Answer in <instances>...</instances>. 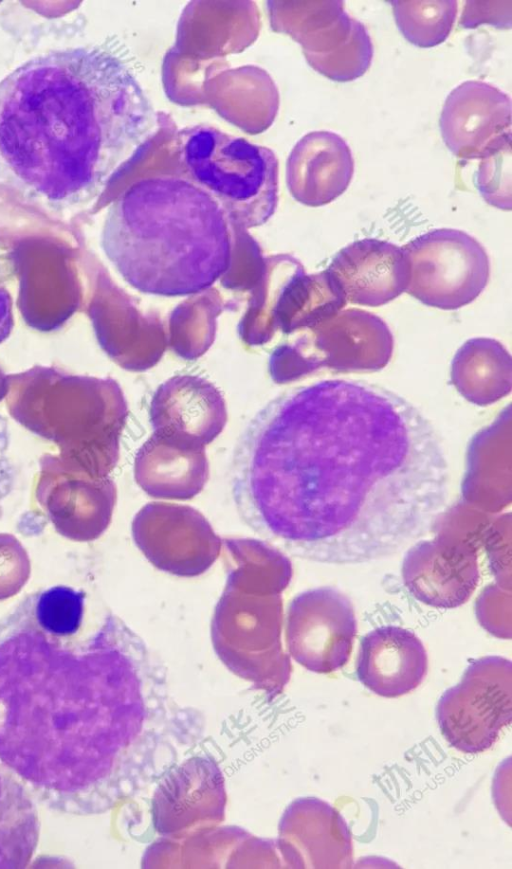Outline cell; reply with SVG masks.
I'll use <instances>...</instances> for the list:
<instances>
[{
	"mask_svg": "<svg viewBox=\"0 0 512 869\" xmlns=\"http://www.w3.org/2000/svg\"><path fill=\"white\" fill-rule=\"evenodd\" d=\"M448 462L436 428L377 384L328 379L270 400L238 438L230 483L242 521L300 551L395 543L436 524Z\"/></svg>",
	"mask_w": 512,
	"mask_h": 869,
	"instance_id": "1",
	"label": "cell"
},
{
	"mask_svg": "<svg viewBox=\"0 0 512 869\" xmlns=\"http://www.w3.org/2000/svg\"><path fill=\"white\" fill-rule=\"evenodd\" d=\"M157 128L149 97L116 54L51 50L0 81V184L51 211L78 207L141 156Z\"/></svg>",
	"mask_w": 512,
	"mask_h": 869,
	"instance_id": "2",
	"label": "cell"
},
{
	"mask_svg": "<svg viewBox=\"0 0 512 869\" xmlns=\"http://www.w3.org/2000/svg\"><path fill=\"white\" fill-rule=\"evenodd\" d=\"M232 222L181 175L141 178L109 206L101 247L139 292L177 297L211 287L230 267Z\"/></svg>",
	"mask_w": 512,
	"mask_h": 869,
	"instance_id": "3",
	"label": "cell"
},
{
	"mask_svg": "<svg viewBox=\"0 0 512 869\" xmlns=\"http://www.w3.org/2000/svg\"><path fill=\"white\" fill-rule=\"evenodd\" d=\"M5 397L14 420L55 443L64 460L93 477L116 467L128 405L115 382L35 368L13 376Z\"/></svg>",
	"mask_w": 512,
	"mask_h": 869,
	"instance_id": "4",
	"label": "cell"
},
{
	"mask_svg": "<svg viewBox=\"0 0 512 869\" xmlns=\"http://www.w3.org/2000/svg\"><path fill=\"white\" fill-rule=\"evenodd\" d=\"M180 175L209 194L233 225L244 229L266 223L279 200V163L275 153L207 124L177 132Z\"/></svg>",
	"mask_w": 512,
	"mask_h": 869,
	"instance_id": "5",
	"label": "cell"
},
{
	"mask_svg": "<svg viewBox=\"0 0 512 869\" xmlns=\"http://www.w3.org/2000/svg\"><path fill=\"white\" fill-rule=\"evenodd\" d=\"M402 248L409 263L405 292L427 306L455 310L473 302L487 286V252L462 230L434 229Z\"/></svg>",
	"mask_w": 512,
	"mask_h": 869,
	"instance_id": "6",
	"label": "cell"
},
{
	"mask_svg": "<svg viewBox=\"0 0 512 869\" xmlns=\"http://www.w3.org/2000/svg\"><path fill=\"white\" fill-rule=\"evenodd\" d=\"M436 718L455 749L476 754L490 748L512 719L511 661L500 656L473 661L440 697Z\"/></svg>",
	"mask_w": 512,
	"mask_h": 869,
	"instance_id": "7",
	"label": "cell"
},
{
	"mask_svg": "<svg viewBox=\"0 0 512 869\" xmlns=\"http://www.w3.org/2000/svg\"><path fill=\"white\" fill-rule=\"evenodd\" d=\"M293 3L289 27L313 69L341 83L366 73L373 44L366 27L349 16L342 0Z\"/></svg>",
	"mask_w": 512,
	"mask_h": 869,
	"instance_id": "8",
	"label": "cell"
},
{
	"mask_svg": "<svg viewBox=\"0 0 512 869\" xmlns=\"http://www.w3.org/2000/svg\"><path fill=\"white\" fill-rule=\"evenodd\" d=\"M357 633L350 600L323 587L304 591L290 602L286 642L292 657L315 673H331L348 662Z\"/></svg>",
	"mask_w": 512,
	"mask_h": 869,
	"instance_id": "9",
	"label": "cell"
},
{
	"mask_svg": "<svg viewBox=\"0 0 512 869\" xmlns=\"http://www.w3.org/2000/svg\"><path fill=\"white\" fill-rule=\"evenodd\" d=\"M39 467L38 497L56 527L76 539L100 536L110 523L116 501L113 480L93 477L58 454L43 455Z\"/></svg>",
	"mask_w": 512,
	"mask_h": 869,
	"instance_id": "10",
	"label": "cell"
},
{
	"mask_svg": "<svg viewBox=\"0 0 512 869\" xmlns=\"http://www.w3.org/2000/svg\"><path fill=\"white\" fill-rule=\"evenodd\" d=\"M439 127L445 145L456 157L481 158L511 132V99L489 83L465 81L447 96Z\"/></svg>",
	"mask_w": 512,
	"mask_h": 869,
	"instance_id": "11",
	"label": "cell"
},
{
	"mask_svg": "<svg viewBox=\"0 0 512 869\" xmlns=\"http://www.w3.org/2000/svg\"><path fill=\"white\" fill-rule=\"evenodd\" d=\"M149 418L154 433L205 448L224 429L227 409L221 392L211 382L181 375L158 387Z\"/></svg>",
	"mask_w": 512,
	"mask_h": 869,
	"instance_id": "12",
	"label": "cell"
},
{
	"mask_svg": "<svg viewBox=\"0 0 512 869\" xmlns=\"http://www.w3.org/2000/svg\"><path fill=\"white\" fill-rule=\"evenodd\" d=\"M405 587L423 604L442 609L469 600L479 581L476 548L461 543L421 541L402 564Z\"/></svg>",
	"mask_w": 512,
	"mask_h": 869,
	"instance_id": "13",
	"label": "cell"
},
{
	"mask_svg": "<svg viewBox=\"0 0 512 869\" xmlns=\"http://www.w3.org/2000/svg\"><path fill=\"white\" fill-rule=\"evenodd\" d=\"M343 291L347 302L377 307L406 291L409 263L402 247L365 238L342 248L326 269Z\"/></svg>",
	"mask_w": 512,
	"mask_h": 869,
	"instance_id": "14",
	"label": "cell"
},
{
	"mask_svg": "<svg viewBox=\"0 0 512 869\" xmlns=\"http://www.w3.org/2000/svg\"><path fill=\"white\" fill-rule=\"evenodd\" d=\"M428 669L421 640L399 626H382L367 633L360 643L356 675L373 693L396 698L416 689Z\"/></svg>",
	"mask_w": 512,
	"mask_h": 869,
	"instance_id": "15",
	"label": "cell"
},
{
	"mask_svg": "<svg viewBox=\"0 0 512 869\" xmlns=\"http://www.w3.org/2000/svg\"><path fill=\"white\" fill-rule=\"evenodd\" d=\"M132 534L138 547L154 564L172 562L180 556H203L214 560L221 541L197 510L176 504L152 502L135 516Z\"/></svg>",
	"mask_w": 512,
	"mask_h": 869,
	"instance_id": "16",
	"label": "cell"
},
{
	"mask_svg": "<svg viewBox=\"0 0 512 869\" xmlns=\"http://www.w3.org/2000/svg\"><path fill=\"white\" fill-rule=\"evenodd\" d=\"M354 172L347 142L331 131L304 136L291 153L288 183L293 196L308 206L326 205L348 188Z\"/></svg>",
	"mask_w": 512,
	"mask_h": 869,
	"instance_id": "17",
	"label": "cell"
},
{
	"mask_svg": "<svg viewBox=\"0 0 512 869\" xmlns=\"http://www.w3.org/2000/svg\"><path fill=\"white\" fill-rule=\"evenodd\" d=\"M134 476L151 497L189 500L201 492L209 477L205 448L153 432L136 454Z\"/></svg>",
	"mask_w": 512,
	"mask_h": 869,
	"instance_id": "18",
	"label": "cell"
},
{
	"mask_svg": "<svg viewBox=\"0 0 512 869\" xmlns=\"http://www.w3.org/2000/svg\"><path fill=\"white\" fill-rule=\"evenodd\" d=\"M330 362L343 369H376L389 359L392 336L385 322L361 309H345L316 325Z\"/></svg>",
	"mask_w": 512,
	"mask_h": 869,
	"instance_id": "19",
	"label": "cell"
},
{
	"mask_svg": "<svg viewBox=\"0 0 512 869\" xmlns=\"http://www.w3.org/2000/svg\"><path fill=\"white\" fill-rule=\"evenodd\" d=\"M287 825L300 843L305 865L311 868H350L353 844L350 829L337 809L317 798L300 800Z\"/></svg>",
	"mask_w": 512,
	"mask_h": 869,
	"instance_id": "20",
	"label": "cell"
},
{
	"mask_svg": "<svg viewBox=\"0 0 512 869\" xmlns=\"http://www.w3.org/2000/svg\"><path fill=\"white\" fill-rule=\"evenodd\" d=\"M396 25L411 44L429 48L449 36L457 15L455 0H393Z\"/></svg>",
	"mask_w": 512,
	"mask_h": 869,
	"instance_id": "21",
	"label": "cell"
},
{
	"mask_svg": "<svg viewBox=\"0 0 512 869\" xmlns=\"http://www.w3.org/2000/svg\"><path fill=\"white\" fill-rule=\"evenodd\" d=\"M347 304L342 289L327 271L298 276L290 297L287 327L318 325Z\"/></svg>",
	"mask_w": 512,
	"mask_h": 869,
	"instance_id": "22",
	"label": "cell"
},
{
	"mask_svg": "<svg viewBox=\"0 0 512 869\" xmlns=\"http://www.w3.org/2000/svg\"><path fill=\"white\" fill-rule=\"evenodd\" d=\"M510 356L491 339L468 341L457 353L453 377L461 386H489L497 389L510 380Z\"/></svg>",
	"mask_w": 512,
	"mask_h": 869,
	"instance_id": "23",
	"label": "cell"
},
{
	"mask_svg": "<svg viewBox=\"0 0 512 869\" xmlns=\"http://www.w3.org/2000/svg\"><path fill=\"white\" fill-rule=\"evenodd\" d=\"M475 184L483 199L502 210L511 209V132L494 142L481 157Z\"/></svg>",
	"mask_w": 512,
	"mask_h": 869,
	"instance_id": "24",
	"label": "cell"
},
{
	"mask_svg": "<svg viewBox=\"0 0 512 869\" xmlns=\"http://www.w3.org/2000/svg\"><path fill=\"white\" fill-rule=\"evenodd\" d=\"M85 594L67 586L44 591L36 603V618L41 627L55 636L75 634L82 623Z\"/></svg>",
	"mask_w": 512,
	"mask_h": 869,
	"instance_id": "25",
	"label": "cell"
},
{
	"mask_svg": "<svg viewBox=\"0 0 512 869\" xmlns=\"http://www.w3.org/2000/svg\"><path fill=\"white\" fill-rule=\"evenodd\" d=\"M488 23L497 28L511 27V1H467L459 25L476 28Z\"/></svg>",
	"mask_w": 512,
	"mask_h": 869,
	"instance_id": "26",
	"label": "cell"
},
{
	"mask_svg": "<svg viewBox=\"0 0 512 869\" xmlns=\"http://www.w3.org/2000/svg\"><path fill=\"white\" fill-rule=\"evenodd\" d=\"M14 326L12 298L0 283V344L11 334Z\"/></svg>",
	"mask_w": 512,
	"mask_h": 869,
	"instance_id": "27",
	"label": "cell"
},
{
	"mask_svg": "<svg viewBox=\"0 0 512 869\" xmlns=\"http://www.w3.org/2000/svg\"><path fill=\"white\" fill-rule=\"evenodd\" d=\"M7 390H8V388L5 384L2 376L0 375V401L6 396Z\"/></svg>",
	"mask_w": 512,
	"mask_h": 869,
	"instance_id": "28",
	"label": "cell"
}]
</instances>
